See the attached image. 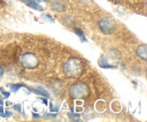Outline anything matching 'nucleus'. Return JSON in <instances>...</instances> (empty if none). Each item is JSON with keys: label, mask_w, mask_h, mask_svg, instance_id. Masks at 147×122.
<instances>
[{"label": "nucleus", "mask_w": 147, "mask_h": 122, "mask_svg": "<svg viewBox=\"0 0 147 122\" xmlns=\"http://www.w3.org/2000/svg\"><path fill=\"white\" fill-rule=\"evenodd\" d=\"M19 62L26 69H34V68H36L37 66H38V59H37V57L35 54L30 52L20 54Z\"/></svg>", "instance_id": "7ed1b4c3"}, {"label": "nucleus", "mask_w": 147, "mask_h": 122, "mask_svg": "<svg viewBox=\"0 0 147 122\" xmlns=\"http://www.w3.org/2000/svg\"><path fill=\"white\" fill-rule=\"evenodd\" d=\"M3 104V102H2V100H1V98H0V106H1V105Z\"/></svg>", "instance_id": "a211bd4d"}, {"label": "nucleus", "mask_w": 147, "mask_h": 122, "mask_svg": "<svg viewBox=\"0 0 147 122\" xmlns=\"http://www.w3.org/2000/svg\"><path fill=\"white\" fill-rule=\"evenodd\" d=\"M97 26L100 28V31L105 35H110L114 32L115 30V25L113 23V20L109 17H104V18H101L97 23Z\"/></svg>", "instance_id": "20e7f679"}, {"label": "nucleus", "mask_w": 147, "mask_h": 122, "mask_svg": "<svg viewBox=\"0 0 147 122\" xmlns=\"http://www.w3.org/2000/svg\"><path fill=\"white\" fill-rule=\"evenodd\" d=\"M90 95V88L85 83L78 82L73 84L69 88V96L73 100H83Z\"/></svg>", "instance_id": "f03ea898"}, {"label": "nucleus", "mask_w": 147, "mask_h": 122, "mask_svg": "<svg viewBox=\"0 0 147 122\" xmlns=\"http://www.w3.org/2000/svg\"><path fill=\"white\" fill-rule=\"evenodd\" d=\"M14 109H16V110H20V106H19V105H16V106H14Z\"/></svg>", "instance_id": "2eb2a0df"}, {"label": "nucleus", "mask_w": 147, "mask_h": 122, "mask_svg": "<svg viewBox=\"0 0 147 122\" xmlns=\"http://www.w3.org/2000/svg\"><path fill=\"white\" fill-rule=\"evenodd\" d=\"M136 54H137V57L138 58H140L142 60H146L147 58V50H146V45L145 44H143V45H139L138 48H137V50H136Z\"/></svg>", "instance_id": "423d86ee"}, {"label": "nucleus", "mask_w": 147, "mask_h": 122, "mask_svg": "<svg viewBox=\"0 0 147 122\" xmlns=\"http://www.w3.org/2000/svg\"><path fill=\"white\" fill-rule=\"evenodd\" d=\"M10 89L13 90V92H17L19 88L24 87V84H10V85H8Z\"/></svg>", "instance_id": "9b49d317"}, {"label": "nucleus", "mask_w": 147, "mask_h": 122, "mask_svg": "<svg viewBox=\"0 0 147 122\" xmlns=\"http://www.w3.org/2000/svg\"><path fill=\"white\" fill-rule=\"evenodd\" d=\"M0 90H1V93H2V95H3V97L8 98V97L10 96V93H9V92H5V90H3V88H0Z\"/></svg>", "instance_id": "f8f14e48"}, {"label": "nucleus", "mask_w": 147, "mask_h": 122, "mask_svg": "<svg viewBox=\"0 0 147 122\" xmlns=\"http://www.w3.org/2000/svg\"><path fill=\"white\" fill-rule=\"evenodd\" d=\"M26 6H28L30 8H33L35 10H38V11H43V7H41L38 3H37L36 0H22Z\"/></svg>", "instance_id": "39448f33"}, {"label": "nucleus", "mask_w": 147, "mask_h": 122, "mask_svg": "<svg viewBox=\"0 0 147 122\" xmlns=\"http://www.w3.org/2000/svg\"><path fill=\"white\" fill-rule=\"evenodd\" d=\"M98 65H100L102 68H114V66L110 65L109 61H108V59L104 58V57H102V58L98 60Z\"/></svg>", "instance_id": "6e6552de"}, {"label": "nucleus", "mask_w": 147, "mask_h": 122, "mask_svg": "<svg viewBox=\"0 0 147 122\" xmlns=\"http://www.w3.org/2000/svg\"><path fill=\"white\" fill-rule=\"evenodd\" d=\"M44 17L47 18V19H49V20H51V22H55V19L51 17L50 15H44Z\"/></svg>", "instance_id": "4468645a"}, {"label": "nucleus", "mask_w": 147, "mask_h": 122, "mask_svg": "<svg viewBox=\"0 0 147 122\" xmlns=\"http://www.w3.org/2000/svg\"><path fill=\"white\" fill-rule=\"evenodd\" d=\"M3 73H5V69H3V68L0 66V78L3 76Z\"/></svg>", "instance_id": "ddd939ff"}, {"label": "nucleus", "mask_w": 147, "mask_h": 122, "mask_svg": "<svg viewBox=\"0 0 147 122\" xmlns=\"http://www.w3.org/2000/svg\"><path fill=\"white\" fill-rule=\"evenodd\" d=\"M34 93H36L38 95H43L44 97H49L50 96L49 92L47 89H44L43 87H41V86H37V87L34 88Z\"/></svg>", "instance_id": "1a4fd4ad"}, {"label": "nucleus", "mask_w": 147, "mask_h": 122, "mask_svg": "<svg viewBox=\"0 0 147 122\" xmlns=\"http://www.w3.org/2000/svg\"><path fill=\"white\" fill-rule=\"evenodd\" d=\"M33 117H34V118H35V119H37V118H40V117H38V115H37V114H33Z\"/></svg>", "instance_id": "f3484780"}, {"label": "nucleus", "mask_w": 147, "mask_h": 122, "mask_svg": "<svg viewBox=\"0 0 147 122\" xmlns=\"http://www.w3.org/2000/svg\"><path fill=\"white\" fill-rule=\"evenodd\" d=\"M83 69H84V65H83L82 60L78 59V58H70L63 65V72H65V75L70 77V78L79 77L80 73L83 72Z\"/></svg>", "instance_id": "f257e3e1"}, {"label": "nucleus", "mask_w": 147, "mask_h": 122, "mask_svg": "<svg viewBox=\"0 0 147 122\" xmlns=\"http://www.w3.org/2000/svg\"><path fill=\"white\" fill-rule=\"evenodd\" d=\"M51 8H52L55 11L60 13V11H65V10H66V5H65L63 2L57 0V1H53V2L51 3Z\"/></svg>", "instance_id": "0eeeda50"}, {"label": "nucleus", "mask_w": 147, "mask_h": 122, "mask_svg": "<svg viewBox=\"0 0 147 122\" xmlns=\"http://www.w3.org/2000/svg\"><path fill=\"white\" fill-rule=\"evenodd\" d=\"M74 31H75L76 35H78V37L82 40V42H86V41H87V40H86V37H85V35H84V32H83L80 28H77V27H76Z\"/></svg>", "instance_id": "9d476101"}, {"label": "nucleus", "mask_w": 147, "mask_h": 122, "mask_svg": "<svg viewBox=\"0 0 147 122\" xmlns=\"http://www.w3.org/2000/svg\"><path fill=\"white\" fill-rule=\"evenodd\" d=\"M40 1H42V2H50L51 0H40Z\"/></svg>", "instance_id": "dca6fc26"}]
</instances>
